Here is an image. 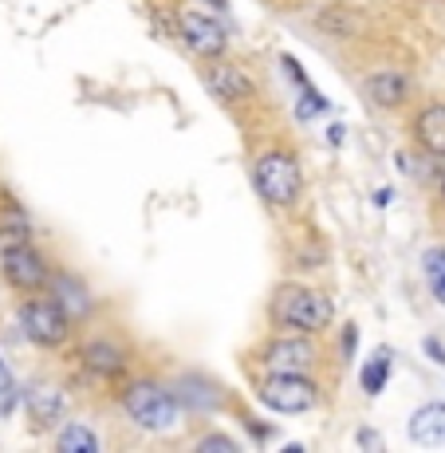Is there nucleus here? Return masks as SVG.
Listing matches in <instances>:
<instances>
[{
    "label": "nucleus",
    "mask_w": 445,
    "mask_h": 453,
    "mask_svg": "<svg viewBox=\"0 0 445 453\" xmlns=\"http://www.w3.org/2000/svg\"><path fill=\"white\" fill-rule=\"evenodd\" d=\"M20 327L32 343L40 347H64L72 335V316L59 300H24L20 308Z\"/></svg>",
    "instance_id": "5"
},
{
    "label": "nucleus",
    "mask_w": 445,
    "mask_h": 453,
    "mask_svg": "<svg viewBox=\"0 0 445 453\" xmlns=\"http://www.w3.org/2000/svg\"><path fill=\"white\" fill-rule=\"evenodd\" d=\"M178 32H181V40L189 43V51H197V56H205V59H221L225 48H229V36H225L221 24L209 20L205 12H194V8L178 12Z\"/></svg>",
    "instance_id": "6"
},
{
    "label": "nucleus",
    "mask_w": 445,
    "mask_h": 453,
    "mask_svg": "<svg viewBox=\"0 0 445 453\" xmlns=\"http://www.w3.org/2000/svg\"><path fill=\"white\" fill-rule=\"evenodd\" d=\"M316 347L308 343V335H284L276 339V343H268L265 351V367L276 371V374H308L311 367H316Z\"/></svg>",
    "instance_id": "8"
},
{
    "label": "nucleus",
    "mask_w": 445,
    "mask_h": 453,
    "mask_svg": "<svg viewBox=\"0 0 445 453\" xmlns=\"http://www.w3.org/2000/svg\"><path fill=\"white\" fill-rule=\"evenodd\" d=\"M363 95L374 103V107L395 111V107H403V103H406V95H410V80H406L403 72H374V75H366Z\"/></svg>",
    "instance_id": "10"
},
{
    "label": "nucleus",
    "mask_w": 445,
    "mask_h": 453,
    "mask_svg": "<svg viewBox=\"0 0 445 453\" xmlns=\"http://www.w3.org/2000/svg\"><path fill=\"white\" fill-rule=\"evenodd\" d=\"M355 343H359V327L347 324V331H343V351H347V359L355 355Z\"/></svg>",
    "instance_id": "25"
},
{
    "label": "nucleus",
    "mask_w": 445,
    "mask_h": 453,
    "mask_svg": "<svg viewBox=\"0 0 445 453\" xmlns=\"http://www.w3.org/2000/svg\"><path fill=\"white\" fill-rule=\"evenodd\" d=\"M213 4H221V8H225V0H213Z\"/></svg>",
    "instance_id": "31"
},
{
    "label": "nucleus",
    "mask_w": 445,
    "mask_h": 453,
    "mask_svg": "<svg viewBox=\"0 0 445 453\" xmlns=\"http://www.w3.org/2000/svg\"><path fill=\"white\" fill-rule=\"evenodd\" d=\"M280 64H284V72L292 75V83L300 87V91H303V87H311V83H308V72H303V67H300V59H295V56H284Z\"/></svg>",
    "instance_id": "22"
},
{
    "label": "nucleus",
    "mask_w": 445,
    "mask_h": 453,
    "mask_svg": "<svg viewBox=\"0 0 445 453\" xmlns=\"http://www.w3.org/2000/svg\"><path fill=\"white\" fill-rule=\"evenodd\" d=\"M414 138L426 154L445 158V103H430V107L418 111L414 119Z\"/></svg>",
    "instance_id": "11"
},
{
    "label": "nucleus",
    "mask_w": 445,
    "mask_h": 453,
    "mask_svg": "<svg viewBox=\"0 0 445 453\" xmlns=\"http://www.w3.org/2000/svg\"><path fill=\"white\" fill-rule=\"evenodd\" d=\"M441 202H445V178H441Z\"/></svg>",
    "instance_id": "30"
},
{
    "label": "nucleus",
    "mask_w": 445,
    "mask_h": 453,
    "mask_svg": "<svg viewBox=\"0 0 445 453\" xmlns=\"http://www.w3.org/2000/svg\"><path fill=\"white\" fill-rule=\"evenodd\" d=\"M410 438L418 446H430L438 449L445 446V403H426L410 414Z\"/></svg>",
    "instance_id": "12"
},
{
    "label": "nucleus",
    "mask_w": 445,
    "mask_h": 453,
    "mask_svg": "<svg viewBox=\"0 0 445 453\" xmlns=\"http://www.w3.org/2000/svg\"><path fill=\"white\" fill-rule=\"evenodd\" d=\"M276 319L292 331H303V335H319V331L331 327L335 319V303L331 296L316 292V288H303V284H288L276 296Z\"/></svg>",
    "instance_id": "2"
},
{
    "label": "nucleus",
    "mask_w": 445,
    "mask_h": 453,
    "mask_svg": "<svg viewBox=\"0 0 445 453\" xmlns=\"http://www.w3.org/2000/svg\"><path fill=\"white\" fill-rule=\"evenodd\" d=\"M359 441L363 449H374V453H382V446H387V441H382V434H374V430H359Z\"/></svg>",
    "instance_id": "23"
},
{
    "label": "nucleus",
    "mask_w": 445,
    "mask_h": 453,
    "mask_svg": "<svg viewBox=\"0 0 445 453\" xmlns=\"http://www.w3.org/2000/svg\"><path fill=\"white\" fill-rule=\"evenodd\" d=\"M343 134H347V130H343V127H339V123H335V127H331V130H327V142H331V146H343Z\"/></svg>",
    "instance_id": "27"
},
{
    "label": "nucleus",
    "mask_w": 445,
    "mask_h": 453,
    "mask_svg": "<svg viewBox=\"0 0 445 453\" xmlns=\"http://www.w3.org/2000/svg\"><path fill=\"white\" fill-rule=\"evenodd\" d=\"M122 406H127L130 422L146 434H170L178 430L181 418V403L173 390L158 387V382H130L127 395H122Z\"/></svg>",
    "instance_id": "1"
},
{
    "label": "nucleus",
    "mask_w": 445,
    "mask_h": 453,
    "mask_svg": "<svg viewBox=\"0 0 445 453\" xmlns=\"http://www.w3.org/2000/svg\"><path fill=\"white\" fill-rule=\"evenodd\" d=\"M387 379H390V347H379V351L366 359V367H363V374H359L363 395H366V398L382 395V390H387Z\"/></svg>",
    "instance_id": "16"
},
{
    "label": "nucleus",
    "mask_w": 445,
    "mask_h": 453,
    "mask_svg": "<svg viewBox=\"0 0 445 453\" xmlns=\"http://www.w3.org/2000/svg\"><path fill=\"white\" fill-rule=\"evenodd\" d=\"M83 367L91 374H99V379H119L127 371V351L107 343V339H95V343L83 347Z\"/></svg>",
    "instance_id": "13"
},
{
    "label": "nucleus",
    "mask_w": 445,
    "mask_h": 453,
    "mask_svg": "<svg viewBox=\"0 0 445 453\" xmlns=\"http://www.w3.org/2000/svg\"><path fill=\"white\" fill-rule=\"evenodd\" d=\"M24 406H28V418L36 426H56L59 418L67 414V398L59 395L56 387H32L28 398H24Z\"/></svg>",
    "instance_id": "14"
},
{
    "label": "nucleus",
    "mask_w": 445,
    "mask_h": 453,
    "mask_svg": "<svg viewBox=\"0 0 445 453\" xmlns=\"http://www.w3.org/2000/svg\"><path fill=\"white\" fill-rule=\"evenodd\" d=\"M0 265H4L8 284L20 292H40L43 284H48V265H43V257L28 245V241L4 245V260H0Z\"/></svg>",
    "instance_id": "7"
},
{
    "label": "nucleus",
    "mask_w": 445,
    "mask_h": 453,
    "mask_svg": "<svg viewBox=\"0 0 445 453\" xmlns=\"http://www.w3.org/2000/svg\"><path fill=\"white\" fill-rule=\"evenodd\" d=\"M331 111V103H327V95H319L316 87H303V95H300V107H295V115L308 123V119H316V115H327Z\"/></svg>",
    "instance_id": "19"
},
{
    "label": "nucleus",
    "mask_w": 445,
    "mask_h": 453,
    "mask_svg": "<svg viewBox=\"0 0 445 453\" xmlns=\"http://www.w3.org/2000/svg\"><path fill=\"white\" fill-rule=\"evenodd\" d=\"M56 292H59V303L67 308V316H87V311H91L87 288L75 276H56Z\"/></svg>",
    "instance_id": "18"
},
{
    "label": "nucleus",
    "mask_w": 445,
    "mask_h": 453,
    "mask_svg": "<svg viewBox=\"0 0 445 453\" xmlns=\"http://www.w3.org/2000/svg\"><path fill=\"white\" fill-rule=\"evenodd\" d=\"M430 288H433V296H438V303H441V308H445V280H438V284H430Z\"/></svg>",
    "instance_id": "29"
},
{
    "label": "nucleus",
    "mask_w": 445,
    "mask_h": 453,
    "mask_svg": "<svg viewBox=\"0 0 445 453\" xmlns=\"http://www.w3.org/2000/svg\"><path fill=\"white\" fill-rule=\"evenodd\" d=\"M178 403L189 406V411H217L225 403V395L205 379H181L178 382Z\"/></svg>",
    "instance_id": "15"
},
{
    "label": "nucleus",
    "mask_w": 445,
    "mask_h": 453,
    "mask_svg": "<svg viewBox=\"0 0 445 453\" xmlns=\"http://www.w3.org/2000/svg\"><path fill=\"white\" fill-rule=\"evenodd\" d=\"M422 347H426V355H430V359H433V363H438V367H445V347L438 343V339H426V343H422Z\"/></svg>",
    "instance_id": "24"
},
{
    "label": "nucleus",
    "mask_w": 445,
    "mask_h": 453,
    "mask_svg": "<svg viewBox=\"0 0 445 453\" xmlns=\"http://www.w3.org/2000/svg\"><path fill=\"white\" fill-rule=\"evenodd\" d=\"M205 83H209V91L217 95L221 103H244V99H252V80L241 72L237 64H213V67H205Z\"/></svg>",
    "instance_id": "9"
},
{
    "label": "nucleus",
    "mask_w": 445,
    "mask_h": 453,
    "mask_svg": "<svg viewBox=\"0 0 445 453\" xmlns=\"http://www.w3.org/2000/svg\"><path fill=\"white\" fill-rule=\"evenodd\" d=\"M260 406H268L272 414H308L319 403V387L308 374H276L268 371V379L257 390Z\"/></svg>",
    "instance_id": "4"
},
{
    "label": "nucleus",
    "mask_w": 445,
    "mask_h": 453,
    "mask_svg": "<svg viewBox=\"0 0 445 453\" xmlns=\"http://www.w3.org/2000/svg\"><path fill=\"white\" fill-rule=\"evenodd\" d=\"M422 268H426V280H430V284L445 280V245H433V249H426V257H422Z\"/></svg>",
    "instance_id": "20"
},
{
    "label": "nucleus",
    "mask_w": 445,
    "mask_h": 453,
    "mask_svg": "<svg viewBox=\"0 0 445 453\" xmlns=\"http://www.w3.org/2000/svg\"><path fill=\"white\" fill-rule=\"evenodd\" d=\"M374 205H390V189H374Z\"/></svg>",
    "instance_id": "28"
},
{
    "label": "nucleus",
    "mask_w": 445,
    "mask_h": 453,
    "mask_svg": "<svg viewBox=\"0 0 445 453\" xmlns=\"http://www.w3.org/2000/svg\"><path fill=\"white\" fill-rule=\"evenodd\" d=\"M197 453H237V441L225 438V434H209L197 441Z\"/></svg>",
    "instance_id": "21"
},
{
    "label": "nucleus",
    "mask_w": 445,
    "mask_h": 453,
    "mask_svg": "<svg viewBox=\"0 0 445 453\" xmlns=\"http://www.w3.org/2000/svg\"><path fill=\"white\" fill-rule=\"evenodd\" d=\"M56 446L64 453H99V434L87 430L83 422H72V426H64V434L56 438Z\"/></svg>",
    "instance_id": "17"
},
{
    "label": "nucleus",
    "mask_w": 445,
    "mask_h": 453,
    "mask_svg": "<svg viewBox=\"0 0 445 453\" xmlns=\"http://www.w3.org/2000/svg\"><path fill=\"white\" fill-rule=\"evenodd\" d=\"M252 181H257V194L265 197L268 205L276 209H288L300 202L303 194V173H300V162L284 150H268L260 154L257 165H252Z\"/></svg>",
    "instance_id": "3"
},
{
    "label": "nucleus",
    "mask_w": 445,
    "mask_h": 453,
    "mask_svg": "<svg viewBox=\"0 0 445 453\" xmlns=\"http://www.w3.org/2000/svg\"><path fill=\"white\" fill-rule=\"evenodd\" d=\"M12 395V371H8V363L0 359V398Z\"/></svg>",
    "instance_id": "26"
}]
</instances>
